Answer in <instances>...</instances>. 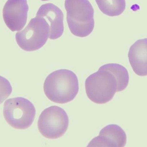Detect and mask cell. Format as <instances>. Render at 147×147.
<instances>
[{"mask_svg":"<svg viewBox=\"0 0 147 147\" xmlns=\"http://www.w3.org/2000/svg\"><path fill=\"white\" fill-rule=\"evenodd\" d=\"M28 5L27 0H8L3 9L6 26L12 32L20 31L27 20Z\"/></svg>","mask_w":147,"mask_h":147,"instance_id":"52a82bcc","label":"cell"},{"mask_svg":"<svg viewBox=\"0 0 147 147\" xmlns=\"http://www.w3.org/2000/svg\"><path fill=\"white\" fill-rule=\"evenodd\" d=\"M41 1H50V0H41Z\"/></svg>","mask_w":147,"mask_h":147,"instance_id":"5bb4252c","label":"cell"},{"mask_svg":"<svg viewBox=\"0 0 147 147\" xmlns=\"http://www.w3.org/2000/svg\"><path fill=\"white\" fill-rule=\"evenodd\" d=\"M128 58L136 74L147 76V39L138 40L129 48Z\"/></svg>","mask_w":147,"mask_h":147,"instance_id":"30bf717a","label":"cell"},{"mask_svg":"<svg viewBox=\"0 0 147 147\" xmlns=\"http://www.w3.org/2000/svg\"><path fill=\"white\" fill-rule=\"evenodd\" d=\"M12 91L10 82L4 77L0 76V104L11 95Z\"/></svg>","mask_w":147,"mask_h":147,"instance_id":"4fadbf2b","label":"cell"},{"mask_svg":"<svg viewBox=\"0 0 147 147\" xmlns=\"http://www.w3.org/2000/svg\"><path fill=\"white\" fill-rule=\"evenodd\" d=\"M101 12L110 16L121 14L126 8L125 0H96Z\"/></svg>","mask_w":147,"mask_h":147,"instance_id":"7c38bea8","label":"cell"},{"mask_svg":"<svg viewBox=\"0 0 147 147\" xmlns=\"http://www.w3.org/2000/svg\"><path fill=\"white\" fill-rule=\"evenodd\" d=\"M127 142V135L123 129L118 125L110 124L102 129L87 147H123Z\"/></svg>","mask_w":147,"mask_h":147,"instance_id":"ba28073f","label":"cell"},{"mask_svg":"<svg viewBox=\"0 0 147 147\" xmlns=\"http://www.w3.org/2000/svg\"><path fill=\"white\" fill-rule=\"evenodd\" d=\"M67 21L71 32L75 36L85 37L94 28V11L88 0H65Z\"/></svg>","mask_w":147,"mask_h":147,"instance_id":"7a4b0ae2","label":"cell"},{"mask_svg":"<svg viewBox=\"0 0 147 147\" xmlns=\"http://www.w3.org/2000/svg\"><path fill=\"white\" fill-rule=\"evenodd\" d=\"M50 35V26L45 19L36 16L31 19L22 31L16 34L18 45L26 51H33L42 47Z\"/></svg>","mask_w":147,"mask_h":147,"instance_id":"5b68a950","label":"cell"},{"mask_svg":"<svg viewBox=\"0 0 147 147\" xmlns=\"http://www.w3.org/2000/svg\"><path fill=\"white\" fill-rule=\"evenodd\" d=\"M4 119L8 124L17 129H26L32 124L36 109L32 103L23 97L9 98L3 108Z\"/></svg>","mask_w":147,"mask_h":147,"instance_id":"277c9868","label":"cell"},{"mask_svg":"<svg viewBox=\"0 0 147 147\" xmlns=\"http://www.w3.org/2000/svg\"><path fill=\"white\" fill-rule=\"evenodd\" d=\"M36 16L44 18L48 22L51 39H56L63 35L64 30L63 14L57 6L52 3L43 4L40 7Z\"/></svg>","mask_w":147,"mask_h":147,"instance_id":"9c48e42d","label":"cell"},{"mask_svg":"<svg viewBox=\"0 0 147 147\" xmlns=\"http://www.w3.org/2000/svg\"><path fill=\"white\" fill-rule=\"evenodd\" d=\"M79 89L78 77L67 69L54 71L45 80L44 91L47 97L58 104H65L73 101Z\"/></svg>","mask_w":147,"mask_h":147,"instance_id":"6da1fadb","label":"cell"},{"mask_svg":"<svg viewBox=\"0 0 147 147\" xmlns=\"http://www.w3.org/2000/svg\"><path fill=\"white\" fill-rule=\"evenodd\" d=\"M69 125L67 113L57 106H51L44 110L38 122L40 133L45 138L52 140L63 136L67 131Z\"/></svg>","mask_w":147,"mask_h":147,"instance_id":"8992f818","label":"cell"},{"mask_svg":"<svg viewBox=\"0 0 147 147\" xmlns=\"http://www.w3.org/2000/svg\"><path fill=\"white\" fill-rule=\"evenodd\" d=\"M85 86L90 100L98 104H104L112 100L117 92L118 85L111 72L99 69L86 78Z\"/></svg>","mask_w":147,"mask_h":147,"instance_id":"3957f363","label":"cell"},{"mask_svg":"<svg viewBox=\"0 0 147 147\" xmlns=\"http://www.w3.org/2000/svg\"><path fill=\"white\" fill-rule=\"evenodd\" d=\"M100 69H103L111 72L115 77L117 82V92L126 89L129 82L128 72L124 66L117 64H108L101 66Z\"/></svg>","mask_w":147,"mask_h":147,"instance_id":"8fae6325","label":"cell"}]
</instances>
